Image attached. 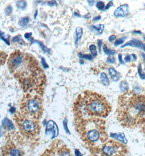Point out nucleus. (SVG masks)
I'll return each mask as SVG.
<instances>
[{"instance_id": "nucleus-1", "label": "nucleus", "mask_w": 145, "mask_h": 156, "mask_svg": "<svg viewBox=\"0 0 145 156\" xmlns=\"http://www.w3.org/2000/svg\"><path fill=\"white\" fill-rule=\"evenodd\" d=\"M8 69L26 93L42 96L46 77L37 59L19 49L13 51L7 60Z\"/></svg>"}, {"instance_id": "nucleus-2", "label": "nucleus", "mask_w": 145, "mask_h": 156, "mask_svg": "<svg viewBox=\"0 0 145 156\" xmlns=\"http://www.w3.org/2000/svg\"><path fill=\"white\" fill-rule=\"evenodd\" d=\"M116 119L126 128H135L145 121V95L127 90L118 97Z\"/></svg>"}, {"instance_id": "nucleus-3", "label": "nucleus", "mask_w": 145, "mask_h": 156, "mask_svg": "<svg viewBox=\"0 0 145 156\" xmlns=\"http://www.w3.org/2000/svg\"><path fill=\"white\" fill-rule=\"evenodd\" d=\"M74 123L81 139L89 147L97 150L108 141L106 122L99 117H74Z\"/></svg>"}, {"instance_id": "nucleus-4", "label": "nucleus", "mask_w": 145, "mask_h": 156, "mask_svg": "<svg viewBox=\"0 0 145 156\" xmlns=\"http://www.w3.org/2000/svg\"><path fill=\"white\" fill-rule=\"evenodd\" d=\"M111 105L102 94L86 90L79 94L73 105L74 117H106L111 111Z\"/></svg>"}, {"instance_id": "nucleus-5", "label": "nucleus", "mask_w": 145, "mask_h": 156, "mask_svg": "<svg viewBox=\"0 0 145 156\" xmlns=\"http://www.w3.org/2000/svg\"><path fill=\"white\" fill-rule=\"evenodd\" d=\"M43 99L39 95L26 93L22 98L20 112L25 116L38 120L43 113Z\"/></svg>"}, {"instance_id": "nucleus-6", "label": "nucleus", "mask_w": 145, "mask_h": 156, "mask_svg": "<svg viewBox=\"0 0 145 156\" xmlns=\"http://www.w3.org/2000/svg\"><path fill=\"white\" fill-rule=\"evenodd\" d=\"M20 134L27 139H35L40 134V126L37 119H31L16 111L13 117Z\"/></svg>"}, {"instance_id": "nucleus-7", "label": "nucleus", "mask_w": 145, "mask_h": 156, "mask_svg": "<svg viewBox=\"0 0 145 156\" xmlns=\"http://www.w3.org/2000/svg\"><path fill=\"white\" fill-rule=\"evenodd\" d=\"M18 132H11L8 134L5 145L1 148L2 156H24L22 147V139Z\"/></svg>"}, {"instance_id": "nucleus-8", "label": "nucleus", "mask_w": 145, "mask_h": 156, "mask_svg": "<svg viewBox=\"0 0 145 156\" xmlns=\"http://www.w3.org/2000/svg\"><path fill=\"white\" fill-rule=\"evenodd\" d=\"M101 156H124L128 152L123 144L115 140H108L97 148Z\"/></svg>"}, {"instance_id": "nucleus-9", "label": "nucleus", "mask_w": 145, "mask_h": 156, "mask_svg": "<svg viewBox=\"0 0 145 156\" xmlns=\"http://www.w3.org/2000/svg\"><path fill=\"white\" fill-rule=\"evenodd\" d=\"M57 156H72L70 149L61 140H55L51 144Z\"/></svg>"}, {"instance_id": "nucleus-10", "label": "nucleus", "mask_w": 145, "mask_h": 156, "mask_svg": "<svg viewBox=\"0 0 145 156\" xmlns=\"http://www.w3.org/2000/svg\"><path fill=\"white\" fill-rule=\"evenodd\" d=\"M46 134H50L53 135L52 137H55L58 134V128L56 124L53 121H49L47 123L46 127Z\"/></svg>"}, {"instance_id": "nucleus-11", "label": "nucleus", "mask_w": 145, "mask_h": 156, "mask_svg": "<svg viewBox=\"0 0 145 156\" xmlns=\"http://www.w3.org/2000/svg\"><path fill=\"white\" fill-rule=\"evenodd\" d=\"M129 11V6L127 4H124L121 5L117 8L114 12L115 16L118 17H124L126 16L128 13Z\"/></svg>"}, {"instance_id": "nucleus-12", "label": "nucleus", "mask_w": 145, "mask_h": 156, "mask_svg": "<svg viewBox=\"0 0 145 156\" xmlns=\"http://www.w3.org/2000/svg\"><path fill=\"white\" fill-rule=\"evenodd\" d=\"M126 46H131L133 47H137L139 48L143 49L145 51V45L143 43L141 42L140 41L137 40H132L129 41L127 43L124 44L123 46H122L121 48H124Z\"/></svg>"}, {"instance_id": "nucleus-13", "label": "nucleus", "mask_w": 145, "mask_h": 156, "mask_svg": "<svg viewBox=\"0 0 145 156\" xmlns=\"http://www.w3.org/2000/svg\"><path fill=\"white\" fill-rule=\"evenodd\" d=\"M3 129L7 131H11L14 129V126L12 123L9 119L5 118L2 121Z\"/></svg>"}, {"instance_id": "nucleus-14", "label": "nucleus", "mask_w": 145, "mask_h": 156, "mask_svg": "<svg viewBox=\"0 0 145 156\" xmlns=\"http://www.w3.org/2000/svg\"><path fill=\"white\" fill-rule=\"evenodd\" d=\"M109 73L111 77V79L114 82H117L120 80V73L112 67L109 69Z\"/></svg>"}, {"instance_id": "nucleus-15", "label": "nucleus", "mask_w": 145, "mask_h": 156, "mask_svg": "<svg viewBox=\"0 0 145 156\" xmlns=\"http://www.w3.org/2000/svg\"><path fill=\"white\" fill-rule=\"evenodd\" d=\"M12 42H14V43L18 42V43H19V44H22V46H26V44L24 40L22 39V35H20V34L17 35V36H14V37L13 38V39H12Z\"/></svg>"}, {"instance_id": "nucleus-16", "label": "nucleus", "mask_w": 145, "mask_h": 156, "mask_svg": "<svg viewBox=\"0 0 145 156\" xmlns=\"http://www.w3.org/2000/svg\"><path fill=\"white\" fill-rule=\"evenodd\" d=\"M40 156H57L56 154L54 148L51 146L50 148L47 149L43 152V154Z\"/></svg>"}, {"instance_id": "nucleus-17", "label": "nucleus", "mask_w": 145, "mask_h": 156, "mask_svg": "<svg viewBox=\"0 0 145 156\" xmlns=\"http://www.w3.org/2000/svg\"><path fill=\"white\" fill-rule=\"evenodd\" d=\"M8 54L5 51H0V67L3 64H5L6 60H7Z\"/></svg>"}, {"instance_id": "nucleus-18", "label": "nucleus", "mask_w": 145, "mask_h": 156, "mask_svg": "<svg viewBox=\"0 0 145 156\" xmlns=\"http://www.w3.org/2000/svg\"><path fill=\"white\" fill-rule=\"evenodd\" d=\"M100 78L102 80V83L103 84H104L105 86H108L110 82H109V79L108 78V76L106 75V74L104 73H103L100 75Z\"/></svg>"}, {"instance_id": "nucleus-19", "label": "nucleus", "mask_w": 145, "mask_h": 156, "mask_svg": "<svg viewBox=\"0 0 145 156\" xmlns=\"http://www.w3.org/2000/svg\"><path fill=\"white\" fill-rule=\"evenodd\" d=\"M83 29L80 27H77L76 29V39L75 41L76 44L78 43V41L81 38V36L83 35Z\"/></svg>"}, {"instance_id": "nucleus-20", "label": "nucleus", "mask_w": 145, "mask_h": 156, "mask_svg": "<svg viewBox=\"0 0 145 156\" xmlns=\"http://www.w3.org/2000/svg\"><path fill=\"white\" fill-rule=\"evenodd\" d=\"M29 22H30L29 17H24L20 20L19 24L20 26H22V27H25L27 25Z\"/></svg>"}, {"instance_id": "nucleus-21", "label": "nucleus", "mask_w": 145, "mask_h": 156, "mask_svg": "<svg viewBox=\"0 0 145 156\" xmlns=\"http://www.w3.org/2000/svg\"><path fill=\"white\" fill-rule=\"evenodd\" d=\"M103 50L105 52V54H107L108 55H113L116 54V51H115L108 48L107 46L105 44L103 47Z\"/></svg>"}, {"instance_id": "nucleus-22", "label": "nucleus", "mask_w": 145, "mask_h": 156, "mask_svg": "<svg viewBox=\"0 0 145 156\" xmlns=\"http://www.w3.org/2000/svg\"><path fill=\"white\" fill-rule=\"evenodd\" d=\"M16 5L18 6V7L20 9H25V8H26L27 3L24 1H17Z\"/></svg>"}, {"instance_id": "nucleus-23", "label": "nucleus", "mask_w": 145, "mask_h": 156, "mask_svg": "<svg viewBox=\"0 0 145 156\" xmlns=\"http://www.w3.org/2000/svg\"><path fill=\"white\" fill-rule=\"evenodd\" d=\"M120 89L122 91H127L128 89V84L126 83V81H122L120 83Z\"/></svg>"}, {"instance_id": "nucleus-24", "label": "nucleus", "mask_w": 145, "mask_h": 156, "mask_svg": "<svg viewBox=\"0 0 145 156\" xmlns=\"http://www.w3.org/2000/svg\"><path fill=\"white\" fill-rule=\"evenodd\" d=\"M89 51L91 52L92 54L93 55H94V57L97 56V51L96 46H95L94 44H91V45L89 46Z\"/></svg>"}, {"instance_id": "nucleus-25", "label": "nucleus", "mask_w": 145, "mask_h": 156, "mask_svg": "<svg viewBox=\"0 0 145 156\" xmlns=\"http://www.w3.org/2000/svg\"><path fill=\"white\" fill-rule=\"evenodd\" d=\"M126 40V37H122L121 38H119L118 40H117L115 42V44H114V45H115V47L120 46V45L122 44V43H123L124 42H125V41Z\"/></svg>"}, {"instance_id": "nucleus-26", "label": "nucleus", "mask_w": 145, "mask_h": 156, "mask_svg": "<svg viewBox=\"0 0 145 156\" xmlns=\"http://www.w3.org/2000/svg\"><path fill=\"white\" fill-rule=\"evenodd\" d=\"M78 55L80 58H84V59L89 60H91L93 59V57L90 54H83L82 53H80L78 54Z\"/></svg>"}, {"instance_id": "nucleus-27", "label": "nucleus", "mask_w": 145, "mask_h": 156, "mask_svg": "<svg viewBox=\"0 0 145 156\" xmlns=\"http://www.w3.org/2000/svg\"><path fill=\"white\" fill-rule=\"evenodd\" d=\"M134 60V61L137 60V57L135 56V54H132L130 55H128L126 57L124 58V60L126 62H130L131 61V60Z\"/></svg>"}, {"instance_id": "nucleus-28", "label": "nucleus", "mask_w": 145, "mask_h": 156, "mask_svg": "<svg viewBox=\"0 0 145 156\" xmlns=\"http://www.w3.org/2000/svg\"><path fill=\"white\" fill-rule=\"evenodd\" d=\"M138 73L140 76V78H142L143 80H145V74L143 73V70L141 67V65H139L138 67Z\"/></svg>"}, {"instance_id": "nucleus-29", "label": "nucleus", "mask_w": 145, "mask_h": 156, "mask_svg": "<svg viewBox=\"0 0 145 156\" xmlns=\"http://www.w3.org/2000/svg\"><path fill=\"white\" fill-rule=\"evenodd\" d=\"M93 27H94L96 29H97L99 32L100 34H102L104 29V25L103 24H99L96 26H93Z\"/></svg>"}, {"instance_id": "nucleus-30", "label": "nucleus", "mask_w": 145, "mask_h": 156, "mask_svg": "<svg viewBox=\"0 0 145 156\" xmlns=\"http://www.w3.org/2000/svg\"><path fill=\"white\" fill-rule=\"evenodd\" d=\"M96 6H97V8L98 9L102 10V9H103L105 7V4H104V3L103 2L99 1V2H97Z\"/></svg>"}, {"instance_id": "nucleus-31", "label": "nucleus", "mask_w": 145, "mask_h": 156, "mask_svg": "<svg viewBox=\"0 0 145 156\" xmlns=\"http://www.w3.org/2000/svg\"><path fill=\"white\" fill-rule=\"evenodd\" d=\"M3 35H5V33L0 31V38H1V39H2L4 41L5 43H7L8 45H9V44H10L9 41L8 39H7V38H5V37H3Z\"/></svg>"}, {"instance_id": "nucleus-32", "label": "nucleus", "mask_w": 145, "mask_h": 156, "mask_svg": "<svg viewBox=\"0 0 145 156\" xmlns=\"http://www.w3.org/2000/svg\"><path fill=\"white\" fill-rule=\"evenodd\" d=\"M36 42H37L38 43V44H39V45H40V47H41V48L43 49V50L44 51L49 53V51H50V49H49L48 48H47L46 47V46H44V45L43 44V43H41L40 42H38V41H36Z\"/></svg>"}, {"instance_id": "nucleus-33", "label": "nucleus", "mask_w": 145, "mask_h": 156, "mask_svg": "<svg viewBox=\"0 0 145 156\" xmlns=\"http://www.w3.org/2000/svg\"><path fill=\"white\" fill-rule=\"evenodd\" d=\"M106 62H109V63H112V64L115 63V58L113 57L110 56V57H108Z\"/></svg>"}, {"instance_id": "nucleus-34", "label": "nucleus", "mask_w": 145, "mask_h": 156, "mask_svg": "<svg viewBox=\"0 0 145 156\" xmlns=\"http://www.w3.org/2000/svg\"><path fill=\"white\" fill-rule=\"evenodd\" d=\"M12 11H13V9H12V8L11 7V6H9L5 9V13L9 15L12 12Z\"/></svg>"}, {"instance_id": "nucleus-35", "label": "nucleus", "mask_w": 145, "mask_h": 156, "mask_svg": "<svg viewBox=\"0 0 145 156\" xmlns=\"http://www.w3.org/2000/svg\"><path fill=\"white\" fill-rule=\"evenodd\" d=\"M56 3V1H49L48 2V5L49 6H50V7H53V6L57 5Z\"/></svg>"}, {"instance_id": "nucleus-36", "label": "nucleus", "mask_w": 145, "mask_h": 156, "mask_svg": "<svg viewBox=\"0 0 145 156\" xmlns=\"http://www.w3.org/2000/svg\"><path fill=\"white\" fill-rule=\"evenodd\" d=\"M42 63H43V67L44 68H48L49 67L48 65L47 64V63L46 62L45 59L42 58Z\"/></svg>"}, {"instance_id": "nucleus-37", "label": "nucleus", "mask_w": 145, "mask_h": 156, "mask_svg": "<svg viewBox=\"0 0 145 156\" xmlns=\"http://www.w3.org/2000/svg\"><path fill=\"white\" fill-rule=\"evenodd\" d=\"M113 5V1H110V2H109L108 3V5H106V7H105V10H108V9H109V8H110L111 7H112Z\"/></svg>"}, {"instance_id": "nucleus-38", "label": "nucleus", "mask_w": 145, "mask_h": 156, "mask_svg": "<svg viewBox=\"0 0 145 156\" xmlns=\"http://www.w3.org/2000/svg\"><path fill=\"white\" fill-rule=\"evenodd\" d=\"M118 60H119V62H120L122 64H124V62L123 60H122V54H119L118 55Z\"/></svg>"}, {"instance_id": "nucleus-39", "label": "nucleus", "mask_w": 145, "mask_h": 156, "mask_svg": "<svg viewBox=\"0 0 145 156\" xmlns=\"http://www.w3.org/2000/svg\"><path fill=\"white\" fill-rule=\"evenodd\" d=\"M32 36V33H26L25 34V37L26 38L27 40H29V38H31V37Z\"/></svg>"}, {"instance_id": "nucleus-40", "label": "nucleus", "mask_w": 145, "mask_h": 156, "mask_svg": "<svg viewBox=\"0 0 145 156\" xmlns=\"http://www.w3.org/2000/svg\"><path fill=\"white\" fill-rule=\"evenodd\" d=\"M102 41L100 40H98V48H99L100 51H101V46H102Z\"/></svg>"}, {"instance_id": "nucleus-41", "label": "nucleus", "mask_w": 145, "mask_h": 156, "mask_svg": "<svg viewBox=\"0 0 145 156\" xmlns=\"http://www.w3.org/2000/svg\"><path fill=\"white\" fill-rule=\"evenodd\" d=\"M116 38V36H115V35H111L110 37L109 38V41H110V42H112L113 41L115 40Z\"/></svg>"}, {"instance_id": "nucleus-42", "label": "nucleus", "mask_w": 145, "mask_h": 156, "mask_svg": "<svg viewBox=\"0 0 145 156\" xmlns=\"http://www.w3.org/2000/svg\"><path fill=\"white\" fill-rule=\"evenodd\" d=\"M101 19H102V17L99 16H95L93 18V20L94 21H97V20H99Z\"/></svg>"}, {"instance_id": "nucleus-43", "label": "nucleus", "mask_w": 145, "mask_h": 156, "mask_svg": "<svg viewBox=\"0 0 145 156\" xmlns=\"http://www.w3.org/2000/svg\"><path fill=\"white\" fill-rule=\"evenodd\" d=\"M9 111L11 112V113H14V112H15L16 111V109H15V108L13 107V108H10Z\"/></svg>"}, {"instance_id": "nucleus-44", "label": "nucleus", "mask_w": 145, "mask_h": 156, "mask_svg": "<svg viewBox=\"0 0 145 156\" xmlns=\"http://www.w3.org/2000/svg\"><path fill=\"white\" fill-rule=\"evenodd\" d=\"M88 2H89V5L92 6L94 5V1H88Z\"/></svg>"}, {"instance_id": "nucleus-45", "label": "nucleus", "mask_w": 145, "mask_h": 156, "mask_svg": "<svg viewBox=\"0 0 145 156\" xmlns=\"http://www.w3.org/2000/svg\"><path fill=\"white\" fill-rule=\"evenodd\" d=\"M3 135V132H2V128L1 127H0V137L2 136Z\"/></svg>"}, {"instance_id": "nucleus-46", "label": "nucleus", "mask_w": 145, "mask_h": 156, "mask_svg": "<svg viewBox=\"0 0 145 156\" xmlns=\"http://www.w3.org/2000/svg\"><path fill=\"white\" fill-rule=\"evenodd\" d=\"M134 33H137V34H141V32H140V31H134Z\"/></svg>"}, {"instance_id": "nucleus-47", "label": "nucleus", "mask_w": 145, "mask_h": 156, "mask_svg": "<svg viewBox=\"0 0 145 156\" xmlns=\"http://www.w3.org/2000/svg\"><path fill=\"white\" fill-rule=\"evenodd\" d=\"M80 62L81 64H83V63H84V62H83V60H80Z\"/></svg>"}, {"instance_id": "nucleus-48", "label": "nucleus", "mask_w": 145, "mask_h": 156, "mask_svg": "<svg viewBox=\"0 0 145 156\" xmlns=\"http://www.w3.org/2000/svg\"><path fill=\"white\" fill-rule=\"evenodd\" d=\"M141 54H142V55H143V58H144V59H145V54H143V53H141Z\"/></svg>"}, {"instance_id": "nucleus-49", "label": "nucleus", "mask_w": 145, "mask_h": 156, "mask_svg": "<svg viewBox=\"0 0 145 156\" xmlns=\"http://www.w3.org/2000/svg\"><path fill=\"white\" fill-rule=\"evenodd\" d=\"M37 11H36V13H35V17L36 16H37Z\"/></svg>"}, {"instance_id": "nucleus-50", "label": "nucleus", "mask_w": 145, "mask_h": 156, "mask_svg": "<svg viewBox=\"0 0 145 156\" xmlns=\"http://www.w3.org/2000/svg\"><path fill=\"white\" fill-rule=\"evenodd\" d=\"M144 39H145V36H144Z\"/></svg>"}]
</instances>
